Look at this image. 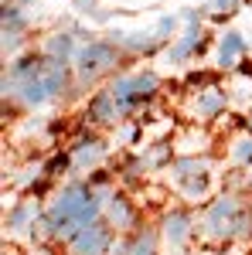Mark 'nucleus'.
Masks as SVG:
<instances>
[{"label": "nucleus", "instance_id": "1", "mask_svg": "<svg viewBox=\"0 0 252 255\" xmlns=\"http://www.w3.org/2000/svg\"><path fill=\"white\" fill-rule=\"evenodd\" d=\"M160 89V79H157L154 72H136V75H123V79L113 82V96L126 106V109H133V106H140L143 99H150Z\"/></svg>", "mask_w": 252, "mask_h": 255}, {"label": "nucleus", "instance_id": "2", "mask_svg": "<svg viewBox=\"0 0 252 255\" xmlns=\"http://www.w3.org/2000/svg\"><path fill=\"white\" fill-rule=\"evenodd\" d=\"M78 75L82 79H96V75H102V72H109L113 65L119 61V51L116 44H109V41H92V44H85L82 51H78Z\"/></svg>", "mask_w": 252, "mask_h": 255}, {"label": "nucleus", "instance_id": "3", "mask_svg": "<svg viewBox=\"0 0 252 255\" xmlns=\"http://www.w3.org/2000/svg\"><path fill=\"white\" fill-rule=\"evenodd\" d=\"M109 228L106 225H99V221H92V225H85V228H78V235L68 242L72 245V255H102L106 249H109Z\"/></svg>", "mask_w": 252, "mask_h": 255}, {"label": "nucleus", "instance_id": "4", "mask_svg": "<svg viewBox=\"0 0 252 255\" xmlns=\"http://www.w3.org/2000/svg\"><path fill=\"white\" fill-rule=\"evenodd\" d=\"M123 113H130V109H126L113 92H99V96L89 102V119H96V123H116Z\"/></svg>", "mask_w": 252, "mask_h": 255}, {"label": "nucleus", "instance_id": "5", "mask_svg": "<svg viewBox=\"0 0 252 255\" xmlns=\"http://www.w3.org/2000/svg\"><path fill=\"white\" fill-rule=\"evenodd\" d=\"M242 51H246V41H242V34H239V31H229V34L222 38V48H218V61H222V68H232Z\"/></svg>", "mask_w": 252, "mask_h": 255}, {"label": "nucleus", "instance_id": "6", "mask_svg": "<svg viewBox=\"0 0 252 255\" xmlns=\"http://www.w3.org/2000/svg\"><path fill=\"white\" fill-rule=\"evenodd\" d=\"M198 38H201V34H198V20H194L191 27L184 31V38H181V41L174 44V48L167 51V61H181V58H188L194 48H198Z\"/></svg>", "mask_w": 252, "mask_h": 255}, {"label": "nucleus", "instance_id": "7", "mask_svg": "<svg viewBox=\"0 0 252 255\" xmlns=\"http://www.w3.org/2000/svg\"><path fill=\"white\" fill-rule=\"evenodd\" d=\"M164 225H167V238H171V242L177 245V242H184V238H188V228H191V218H188V211H171Z\"/></svg>", "mask_w": 252, "mask_h": 255}, {"label": "nucleus", "instance_id": "8", "mask_svg": "<svg viewBox=\"0 0 252 255\" xmlns=\"http://www.w3.org/2000/svg\"><path fill=\"white\" fill-rule=\"evenodd\" d=\"M218 109H225V92H218V89H208L205 96L198 99V113H201V116H215Z\"/></svg>", "mask_w": 252, "mask_h": 255}, {"label": "nucleus", "instance_id": "9", "mask_svg": "<svg viewBox=\"0 0 252 255\" xmlns=\"http://www.w3.org/2000/svg\"><path fill=\"white\" fill-rule=\"evenodd\" d=\"M109 221H113L116 228H126V225L133 221V208H130L123 197H113V201H109Z\"/></svg>", "mask_w": 252, "mask_h": 255}, {"label": "nucleus", "instance_id": "10", "mask_svg": "<svg viewBox=\"0 0 252 255\" xmlns=\"http://www.w3.org/2000/svg\"><path fill=\"white\" fill-rule=\"evenodd\" d=\"M72 48H75L72 34H55V38L48 41V55H51V58H61V61H68Z\"/></svg>", "mask_w": 252, "mask_h": 255}, {"label": "nucleus", "instance_id": "11", "mask_svg": "<svg viewBox=\"0 0 252 255\" xmlns=\"http://www.w3.org/2000/svg\"><path fill=\"white\" fill-rule=\"evenodd\" d=\"M99 157H102V146H99L96 139L92 143H82L75 150V167H92V163H99Z\"/></svg>", "mask_w": 252, "mask_h": 255}, {"label": "nucleus", "instance_id": "12", "mask_svg": "<svg viewBox=\"0 0 252 255\" xmlns=\"http://www.w3.org/2000/svg\"><path fill=\"white\" fill-rule=\"evenodd\" d=\"M232 157L239 160V163H252V136H246V139H239V143H235Z\"/></svg>", "mask_w": 252, "mask_h": 255}, {"label": "nucleus", "instance_id": "13", "mask_svg": "<svg viewBox=\"0 0 252 255\" xmlns=\"http://www.w3.org/2000/svg\"><path fill=\"white\" fill-rule=\"evenodd\" d=\"M31 215H34V204H24V208H17V211L10 215V228H20V225H24Z\"/></svg>", "mask_w": 252, "mask_h": 255}, {"label": "nucleus", "instance_id": "14", "mask_svg": "<svg viewBox=\"0 0 252 255\" xmlns=\"http://www.w3.org/2000/svg\"><path fill=\"white\" fill-rule=\"evenodd\" d=\"M133 255H154V235H150V232L133 245Z\"/></svg>", "mask_w": 252, "mask_h": 255}, {"label": "nucleus", "instance_id": "15", "mask_svg": "<svg viewBox=\"0 0 252 255\" xmlns=\"http://www.w3.org/2000/svg\"><path fill=\"white\" fill-rule=\"evenodd\" d=\"M78 7H82V10H92V7H96V0H75Z\"/></svg>", "mask_w": 252, "mask_h": 255}, {"label": "nucleus", "instance_id": "16", "mask_svg": "<svg viewBox=\"0 0 252 255\" xmlns=\"http://www.w3.org/2000/svg\"><path fill=\"white\" fill-rule=\"evenodd\" d=\"M218 7H235V0H218Z\"/></svg>", "mask_w": 252, "mask_h": 255}, {"label": "nucleus", "instance_id": "17", "mask_svg": "<svg viewBox=\"0 0 252 255\" xmlns=\"http://www.w3.org/2000/svg\"><path fill=\"white\" fill-rule=\"evenodd\" d=\"M249 126H252V123H249Z\"/></svg>", "mask_w": 252, "mask_h": 255}]
</instances>
